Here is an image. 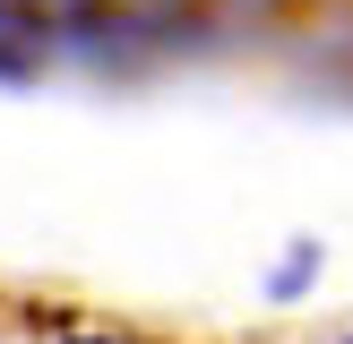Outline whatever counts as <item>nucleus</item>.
Wrapping results in <instances>:
<instances>
[{
	"instance_id": "f03ea898",
	"label": "nucleus",
	"mask_w": 353,
	"mask_h": 344,
	"mask_svg": "<svg viewBox=\"0 0 353 344\" xmlns=\"http://www.w3.org/2000/svg\"><path fill=\"white\" fill-rule=\"evenodd\" d=\"M319 267H327V241H319V233H293L285 258L268 267V301H302V292L319 284Z\"/></svg>"
},
{
	"instance_id": "20e7f679",
	"label": "nucleus",
	"mask_w": 353,
	"mask_h": 344,
	"mask_svg": "<svg viewBox=\"0 0 353 344\" xmlns=\"http://www.w3.org/2000/svg\"><path fill=\"white\" fill-rule=\"evenodd\" d=\"M0 9H9V0H0Z\"/></svg>"
},
{
	"instance_id": "7ed1b4c3",
	"label": "nucleus",
	"mask_w": 353,
	"mask_h": 344,
	"mask_svg": "<svg viewBox=\"0 0 353 344\" xmlns=\"http://www.w3.org/2000/svg\"><path fill=\"white\" fill-rule=\"evenodd\" d=\"M52 344H147V336H130V327H61Z\"/></svg>"
},
{
	"instance_id": "f257e3e1",
	"label": "nucleus",
	"mask_w": 353,
	"mask_h": 344,
	"mask_svg": "<svg viewBox=\"0 0 353 344\" xmlns=\"http://www.w3.org/2000/svg\"><path fill=\"white\" fill-rule=\"evenodd\" d=\"M52 61H61L52 9H26V0H9V9H0V86H34Z\"/></svg>"
}]
</instances>
